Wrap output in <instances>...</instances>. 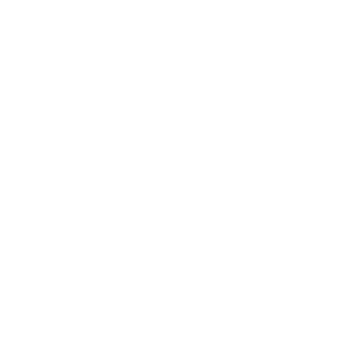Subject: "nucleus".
I'll return each mask as SVG.
<instances>
[]
</instances>
